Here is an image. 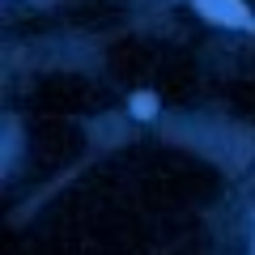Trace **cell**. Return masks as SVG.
I'll return each mask as SVG.
<instances>
[{
  "label": "cell",
  "instance_id": "obj_1",
  "mask_svg": "<svg viewBox=\"0 0 255 255\" xmlns=\"http://www.w3.org/2000/svg\"><path fill=\"white\" fill-rule=\"evenodd\" d=\"M196 9L217 26H251V9L243 0H196Z\"/></svg>",
  "mask_w": 255,
  "mask_h": 255
},
{
  "label": "cell",
  "instance_id": "obj_2",
  "mask_svg": "<svg viewBox=\"0 0 255 255\" xmlns=\"http://www.w3.org/2000/svg\"><path fill=\"white\" fill-rule=\"evenodd\" d=\"M128 107H132V115H136V119H153L157 115V98H153V94H132Z\"/></svg>",
  "mask_w": 255,
  "mask_h": 255
}]
</instances>
